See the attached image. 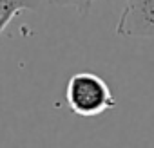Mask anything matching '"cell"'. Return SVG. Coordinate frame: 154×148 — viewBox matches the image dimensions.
Returning a JSON list of instances; mask_svg holds the SVG:
<instances>
[{
	"label": "cell",
	"mask_w": 154,
	"mask_h": 148,
	"mask_svg": "<svg viewBox=\"0 0 154 148\" xmlns=\"http://www.w3.org/2000/svg\"><path fill=\"white\" fill-rule=\"evenodd\" d=\"M67 107L80 117H98L116 107L109 83L94 72L84 70L69 78L65 87Z\"/></svg>",
	"instance_id": "1"
},
{
	"label": "cell",
	"mask_w": 154,
	"mask_h": 148,
	"mask_svg": "<svg viewBox=\"0 0 154 148\" xmlns=\"http://www.w3.org/2000/svg\"><path fill=\"white\" fill-rule=\"evenodd\" d=\"M116 34L154 38V0H125L116 22Z\"/></svg>",
	"instance_id": "2"
},
{
	"label": "cell",
	"mask_w": 154,
	"mask_h": 148,
	"mask_svg": "<svg viewBox=\"0 0 154 148\" xmlns=\"http://www.w3.org/2000/svg\"><path fill=\"white\" fill-rule=\"evenodd\" d=\"M47 0H0V33L20 11H36Z\"/></svg>",
	"instance_id": "3"
},
{
	"label": "cell",
	"mask_w": 154,
	"mask_h": 148,
	"mask_svg": "<svg viewBox=\"0 0 154 148\" xmlns=\"http://www.w3.org/2000/svg\"><path fill=\"white\" fill-rule=\"evenodd\" d=\"M47 2L56 4V6H69V7H74L80 15H85L89 13L94 0H47Z\"/></svg>",
	"instance_id": "4"
}]
</instances>
